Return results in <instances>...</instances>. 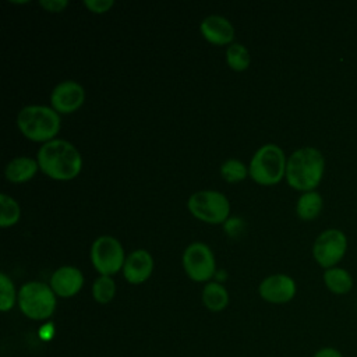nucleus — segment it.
<instances>
[{"label":"nucleus","instance_id":"5701e85b","mask_svg":"<svg viewBox=\"0 0 357 357\" xmlns=\"http://www.w3.org/2000/svg\"><path fill=\"white\" fill-rule=\"evenodd\" d=\"M220 173H222L225 180H227L230 183H234V181H241L243 178H245L248 170H247L245 165L241 160L227 159L220 166Z\"/></svg>","mask_w":357,"mask_h":357},{"label":"nucleus","instance_id":"aec40b11","mask_svg":"<svg viewBox=\"0 0 357 357\" xmlns=\"http://www.w3.org/2000/svg\"><path fill=\"white\" fill-rule=\"evenodd\" d=\"M21 211L18 202L7 194H0V226L7 227L17 223Z\"/></svg>","mask_w":357,"mask_h":357},{"label":"nucleus","instance_id":"9d476101","mask_svg":"<svg viewBox=\"0 0 357 357\" xmlns=\"http://www.w3.org/2000/svg\"><path fill=\"white\" fill-rule=\"evenodd\" d=\"M259 296L272 304H284L293 300L297 286L293 278L284 273H275L265 278L258 287Z\"/></svg>","mask_w":357,"mask_h":357},{"label":"nucleus","instance_id":"ddd939ff","mask_svg":"<svg viewBox=\"0 0 357 357\" xmlns=\"http://www.w3.org/2000/svg\"><path fill=\"white\" fill-rule=\"evenodd\" d=\"M153 269V259L146 250H135L126 257L123 265V273L127 282L138 284L145 282Z\"/></svg>","mask_w":357,"mask_h":357},{"label":"nucleus","instance_id":"6e6552de","mask_svg":"<svg viewBox=\"0 0 357 357\" xmlns=\"http://www.w3.org/2000/svg\"><path fill=\"white\" fill-rule=\"evenodd\" d=\"M91 259L100 275L110 276L123 268L126 257L117 238L112 236H100L92 243Z\"/></svg>","mask_w":357,"mask_h":357},{"label":"nucleus","instance_id":"0eeeda50","mask_svg":"<svg viewBox=\"0 0 357 357\" xmlns=\"http://www.w3.org/2000/svg\"><path fill=\"white\" fill-rule=\"evenodd\" d=\"M347 250V237L339 229H326L318 234L312 245V257L325 269L337 266Z\"/></svg>","mask_w":357,"mask_h":357},{"label":"nucleus","instance_id":"412c9836","mask_svg":"<svg viewBox=\"0 0 357 357\" xmlns=\"http://www.w3.org/2000/svg\"><path fill=\"white\" fill-rule=\"evenodd\" d=\"M226 60L233 70L243 71L250 64V53L241 43H233L226 50Z\"/></svg>","mask_w":357,"mask_h":357},{"label":"nucleus","instance_id":"1a4fd4ad","mask_svg":"<svg viewBox=\"0 0 357 357\" xmlns=\"http://www.w3.org/2000/svg\"><path fill=\"white\" fill-rule=\"evenodd\" d=\"M183 266L192 280L205 282L215 273V257L205 243H191L184 250Z\"/></svg>","mask_w":357,"mask_h":357},{"label":"nucleus","instance_id":"4468645a","mask_svg":"<svg viewBox=\"0 0 357 357\" xmlns=\"http://www.w3.org/2000/svg\"><path fill=\"white\" fill-rule=\"evenodd\" d=\"M199 29L205 39L215 45L230 43L234 38V28L231 22L223 15L218 14L205 17L199 25Z\"/></svg>","mask_w":357,"mask_h":357},{"label":"nucleus","instance_id":"4be33fe9","mask_svg":"<svg viewBox=\"0 0 357 357\" xmlns=\"http://www.w3.org/2000/svg\"><path fill=\"white\" fill-rule=\"evenodd\" d=\"M17 298H18V294H15L14 283L4 272H1L0 273V310L3 312L10 311L14 307Z\"/></svg>","mask_w":357,"mask_h":357},{"label":"nucleus","instance_id":"9b49d317","mask_svg":"<svg viewBox=\"0 0 357 357\" xmlns=\"http://www.w3.org/2000/svg\"><path fill=\"white\" fill-rule=\"evenodd\" d=\"M85 98L84 88L75 81H63L57 84L50 95L52 106L56 112L71 113L77 110Z\"/></svg>","mask_w":357,"mask_h":357},{"label":"nucleus","instance_id":"6ab92c4d","mask_svg":"<svg viewBox=\"0 0 357 357\" xmlns=\"http://www.w3.org/2000/svg\"><path fill=\"white\" fill-rule=\"evenodd\" d=\"M116 294V284L110 276L100 275L92 284V296L99 304H107Z\"/></svg>","mask_w":357,"mask_h":357},{"label":"nucleus","instance_id":"20e7f679","mask_svg":"<svg viewBox=\"0 0 357 357\" xmlns=\"http://www.w3.org/2000/svg\"><path fill=\"white\" fill-rule=\"evenodd\" d=\"M286 156L282 148L275 144H265L254 153L248 173L259 184H276L286 176Z\"/></svg>","mask_w":357,"mask_h":357},{"label":"nucleus","instance_id":"a211bd4d","mask_svg":"<svg viewBox=\"0 0 357 357\" xmlns=\"http://www.w3.org/2000/svg\"><path fill=\"white\" fill-rule=\"evenodd\" d=\"M202 303L209 311H222L229 304V293L220 283L209 282L202 290Z\"/></svg>","mask_w":357,"mask_h":357},{"label":"nucleus","instance_id":"393cba45","mask_svg":"<svg viewBox=\"0 0 357 357\" xmlns=\"http://www.w3.org/2000/svg\"><path fill=\"white\" fill-rule=\"evenodd\" d=\"M311 357H344V356L337 347L324 346V347H319L318 350H315Z\"/></svg>","mask_w":357,"mask_h":357},{"label":"nucleus","instance_id":"f03ea898","mask_svg":"<svg viewBox=\"0 0 357 357\" xmlns=\"http://www.w3.org/2000/svg\"><path fill=\"white\" fill-rule=\"evenodd\" d=\"M325 159L321 151L314 146H304L294 151L287 159L286 180L294 190L314 191L324 176Z\"/></svg>","mask_w":357,"mask_h":357},{"label":"nucleus","instance_id":"423d86ee","mask_svg":"<svg viewBox=\"0 0 357 357\" xmlns=\"http://www.w3.org/2000/svg\"><path fill=\"white\" fill-rule=\"evenodd\" d=\"M187 206L195 218L208 223H222L226 220L230 211V204L226 195L213 190L194 192L188 198Z\"/></svg>","mask_w":357,"mask_h":357},{"label":"nucleus","instance_id":"f3484780","mask_svg":"<svg viewBox=\"0 0 357 357\" xmlns=\"http://www.w3.org/2000/svg\"><path fill=\"white\" fill-rule=\"evenodd\" d=\"M322 206L324 201L321 194L317 191H307L300 195L296 205V212L300 219L312 220L321 213Z\"/></svg>","mask_w":357,"mask_h":357},{"label":"nucleus","instance_id":"dca6fc26","mask_svg":"<svg viewBox=\"0 0 357 357\" xmlns=\"http://www.w3.org/2000/svg\"><path fill=\"white\" fill-rule=\"evenodd\" d=\"M322 278L326 289L336 296H344L350 293V290L353 289V283H354L353 276L344 268L333 266V268L325 269Z\"/></svg>","mask_w":357,"mask_h":357},{"label":"nucleus","instance_id":"7ed1b4c3","mask_svg":"<svg viewBox=\"0 0 357 357\" xmlns=\"http://www.w3.org/2000/svg\"><path fill=\"white\" fill-rule=\"evenodd\" d=\"M17 124L21 132L29 139L47 142L60 130V116L52 107L29 105L20 110Z\"/></svg>","mask_w":357,"mask_h":357},{"label":"nucleus","instance_id":"f8f14e48","mask_svg":"<svg viewBox=\"0 0 357 357\" xmlns=\"http://www.w3.org/2000/svg\"><path fill=\"white\" fill-rule=\"evenodd\" d=\"M84 284V276L81 271L75 266H60L56 269L50 278V287L54 294L60 297L75 296Z\"/></svg>","mask_w":357,"mask_h":357},{"label":"nucleus","instance_id":"a878e982","mask_svg":"<svg viewBox=\"0 0 357 357\" xmlns=\"http://www.w3.org/2000/svg\"><path fill=\"white\" fill-rule=\"evenodd\" d=\"M39 4L49 11H61L68 3L67 0H40Z\"/></svg>","mask_w":357,"mask_h":357},{"label":"nucleus","instance_id":"39448f33","mask_svg":"<svg viewBox=\"0 0 357 357\" xmlns=\"http://www.w3.org/2000/svg\"><path fill=\"white\" fill-rule=\"evenodd\" d=\"M17 301L21 312L33 321L50 318L56 310V294L43 282H28L22 284Z\"/></svg>","mask_w":357,"mask_h":357},{"label":"nucleus","instance_id":"b1692460","mask_svg":"<svg viewBox=\"0 0 357 357\" xmlns=\"http://www.w3.org/2000/svg\"><path fill=\"white\" fill-rule=\"evenodd\" d=\"M84 4L93 13H105L114 4V1L113 0H84Z\"/></svg>","mask_w":357,"mask_h":357},{"label":"nucleus","instance_id":"f257e3e1","mask_svg":"<svg viewBox=\"0 0 357 357\" xmlns=\"http://www.w3.org/2000/svg\"><path fill=\"white\" fill-rule=\"evenodd\" d=\"M38 165L52 178L71 180L79 173L82 159L77 148L68 141L52 139L39 148Z\"/></svg>","mask_w":357,"mask_h":357},{"label":"nucleus","instance_id":"2eb2a0df","mask_svg":"<svg viewBox=\"0 0 357 357\" xmlns=\"http://www.w3.org/2000/svg\"><path fill=\"white\" fill-rule=\"evenodd\" d=\"M38 167H39L38 160L29 156H17L7 163L4 173L10 181L22 183L32 178Z\"/></svg>","mask_w":357,"mask_h":357}]
</instances>
